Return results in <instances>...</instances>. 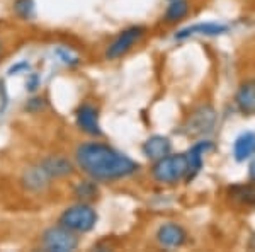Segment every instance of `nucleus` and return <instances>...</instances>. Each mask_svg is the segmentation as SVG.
I'll return each mask as SVG.
<instances>
[{
  "mask_svg": "<svg viewBox=\"0 0 255 252\" xmlns=\"http://www.w3.org/2000/svg\"><path fill=\"white\" fill-rule=\"evenodd\" d=\"M189 165L186 154L165 155L155 160L151 167V177L160 184H175L182 179H187Z\"/></svg>",
  "mask_w": 255,
  "mask_h": 252,
  "instance_id": "nucleus-2",
  "label": "nucleus"
},
{
  "mask_svg": "<svg viewBox=\"0 0 255 252\" xmlns=\"http://www.w3.org/2000/svg\"><path fill=\"white\" fill-rule=\"evenodd\" d=\"M75 119H77V126H79L84 133H87L90 136L102 135L101 123H99V109L96 106L89 104V102L80 104L75 113Z\"/></svg>",
  "mask_w": 255,
  "mask_h": 252,
  "instance_id": "nucleus-7",
  "label": "nucleus"
},
{
  "mask_svg": "<svg viewBox=\"0 0 255 252\" xmlns=\"http://www.w3.org/2000/svg\"><path fill=\"white\" fill-rule=\"evenodd\" d=\"M56 53H58V56L65 61V63H68V65H77V63H79V58H77V56H72L70 53H65L63 49H58Z\"/></svg>",
  "mask_w": 255,
  "mask_h": 252,
  "instance_id": "nucleus-21",
  "label": "nucleus"
},
{
  "mask_svg": "<svg viewBox=\"0 0 255 252\" xmlns=\"http://www.w3.org/2000/svg\"><path fill=\"white\" fill-rule=\"evenodd\" d=\"M14 12L24 20H31L36 15L34 0H15L14 2Z\"/></svg>",
  "mask_w": 255,
  "mask_h": 252,
  "instance_id": "nucleus-19",
  "label": "nucleus"
},
{
  "mask_svg": "<svg viewBox=\"0 0 255 252\" xmlns=\"http://www.w3.org/2000/svg\"><path fill=\"white\" fill-rule=\"evenodd\" d=\"M233 200L240 201L244 205L255 206V184H238L230 189Z\"/></svg>",
  "mask_w": 255,
  "mask_h": 252,
  "instance_id": "nucleus-17",
  "label": "nucleus"
},
{
  "mask_svg": "<svg viewBox=\"0 0 255 252\" xmlns=\"http://www.w3.org/2000/svg\"><path fill=\"white\" fill-rule=\"evenodd\" d=\"M143 155L150 160H158L162 157H165L170 154L172 150V143L167 136H162V135H153L143 143Z\"/></svg>",
  "mask_w": 255,
  "mask_h": 252,
  "instance_id": "nucleus-10",
  "label": "nucleus"
},
{
  "mask_svg": "<svg viewBox=\"0 0 255 252\" xmlns=\"http://www.w3.org/2000/svg\"><path fill=\"white\" fill-rule=\"evenodd\" d=\"M186 241H187V232L184 230L182 225L174 222L163 223L157 232V242L162 247H167V249L182 247Z\"/></svg>",
  "mask_w": 255,
  "mask_h": 252,
  "instance_id": "nucleus-8",
  "label": "nucleus"
},
{
  "mask_svg": "<svg viewBox=\"0 0 255 252\" xmlns=\"http://www.w3.org/2000/svg\"><path fill=\"white\" fill-rule=\"evenodd\" d=\"M228 31V27L223 24H216V22H206V24H194V26H189L186 29L179 31L175 34L177 39L189 38V36L194 34H204V36H216V34H223Z\"/></svg>",
  "mask_w": 255,
  "mask_h": 252,
  "instance_id": "nucleus-14",
  "label": "nucleus"
},
{
  "mask_svg": "<svg viewBox=\"0 0 255 252\" xmlns=\"http://www.w3.org/2000/svg\"><path fill=\"white\" fill-rule=\"evenodd\" d=\"M143 34H145V27L143 26L128 27V29L123 31L108 46V49H106V58L118 60V58H121V56H125L126 53L143 38Z\"/></svg>",
  "mask_w": 255,
  "mask_h": 252,
  "instance_id": "nucleus-6",
  "label": "nucleus"
},
{
  "mask_svg": "<svg viewBox=\"0 0 255 252\" xmlns=\"http://www.w3.org/2000/svg\"><path fill=\"white\" fill-rule=\"evenodd\" d=\"M249 249L250 251H255V234L250 237V241H249Z\"/></svg>",
  "mask_w": 255,
  "mask_h": 252,
  "instance_id": "nucleus-24",
  "label": "nucleus"
},
{
  "mask_svg": "<svg viewBox=\"0 0 255 252\" xmlns=\"http://www.w3.org/2000/svg\"><path fill=\"white\" fill-rule=\"evenodd\" d=\"M77 165L94 181H119L138 172L139 165L116 148L101 142L82 143L75 152Z\"/></svg>",
  "mask_w": 255,
  "mask_h": 252,
  "instance_id": "nucleus-1",
  "label": "nucleus"
},
{
  "mask_svg": "<svg viewBox=\"0 0 255 252\" xmlns=\"http://www.w3.org/2000/svg\"><path fill=\"white\" fill-rule=\"evenodd\" d=\"M24 184L31 191H43L49 183V176L41 167H32L24 174Z\"/></svg>",
  "mask_w": 255,
  "mask_h": 252,
  "instance_id": "nucleus-15",
  "label": "nucleus"
},
{
  "mask_svg": "<svg viewBox=\"0 0 255 252\" xmlns=\"http://www.w3.org/2000/svg\"><path fill=\"white\" fill-rule=\"evenodd\" d=\"M213 150V143L208 142V140H203V142H197L196 145L191 147V150L187 152V165H189V174H187V181H191L197 172L203 167V157L206 155V152Z\"/></svg>",
  "mask_w": 255,
  "mask_h": 252,
  "instance_id": "nucleus-11",
  "label": "nucleus"
},
{
  "mask_svg": "<svg viewBox=\"0 0 255 252\" xmlns=\"http://www.w3.org/2000/svg\"><path fill=\"white\" fill-rule=\"evenodd\" d=\"M189 9H191V5H189L187 0H172L170 5H168L165 10L163 20L168 24L179 22V20H182L189 14Z\"/></svg>",
  "mask_w": 255,
  "mask_h": 252,
  "instance_id": "nucleus-16",
  "label": "nucleus"
},
{
  "mask_svg": "<svg viewBox=\"0 0 255 252\" xmlns=\"http://www.w3.org/2000/svg\"><path fill=\"white\" fill-rule=\"evenodd\" d=\"M39 167L49 176V179L53 177H65L70 176L73 172V165L68 159L65 157H48L39 164Z\"/></svg>",
  "mask_w": 255,
  "mask_h": 252,
  "instance_id": "nucleus-12",
  "label": "nucleus"
},
{
  "mask_svg": "<svg viewBox=\"0 0 255 252\" xmlns=\"http://www.w3.org/2000/svg\"><path fill=\"white\" fill-rule=\"evenodd\" d=\"M216 126V111L213 106L203 104L196 107L191 114H189L186 125V133L189 136H204L209 135Z\"/></svg>",
  "mask_w": 255,
  "mask_h": 252,
  "instance_id": "nucleus-5",
  "label": "nucleus"
},
{
  "mask_svg": "<svg viewBox=\"0 0 255 252\" xmlns=\"http://www.w3.org/2000/svg\"><path fill=\"white\" fill-rule=\"evenodd\" d=\"M43 107H44V99H41V97L31 99V101L26 104V109L31 111V113H38V111H41Z\"/></svg>",
  "mask_w": 255,
  "mask_h": 252,
  "instance_id": "nucleus-20",
  "label": "nucleus"
},
{
  "mask_svg": "<svg viewBox=\"0 0 255 252\" xmlns=\"http://www.w3.org/2000/svg\"><path fill=\"white\" fill-rule=\"evenodd\" d=\"M73 194L77 196V200L82 201V203H87V201H92L94 198H97V186L92 181H80L79 184L73 189Z\"/></svg>",
  "mask_w": 255,
  "mask_h": 252,
  "instance_id": "nucleus-18",
  "label": "nucleus"
},
{
  "mask_svg": "<svg viewBox=\"0 0 255 252\" xmlns=\"http://www.w3.org/2000/svg\"><path fill=\"white\" fill-rule=\"evenodd\" d=\"M235 104L238 111L245 116L255 114V78L242 82L235 94Z\"/></svg>",
  "mask_w": 255,
  "mask_h": 252,
  "instance_id": "nucleus-9",
  "label": "nucleus"
},
{
  "mask_svg": "<svg viewBox=\"0 0 255 252\" xmlns=\"http://www.w3.org/2000/svg\"><path fill=\"white\" fill-rule=\"evenodd\" d=\"M38 85H39V77L36 75V73H32V75L29 77V80H27V89L32 92V90L38 89Z\"/></svg>",
  "mask_w": 255,
  "mask_h": 252,
  "instance_id": "nucleus-22",
  "label": "nucleus"
},
{
  "mask_svg": "<svg viewBox=\"0 0 255 252\" xmlns=\"http://www.w3.org/2000/svg\"><path fill=\"white\" fill-rule=\"evenodd\" d=\"M255 155V133L252 131H245L242 133L233 143V157L238 162L250 159Z\"/></svg>",
  "mask_w": 255,
  "mask_h": 252,
  "instance_id": "nucleus-13",
  "label": "nucleus"
},
{
  "mask_svg": "<svg viewBox=\"0 0 255 252\" xmlns=\"http://www.w3.org/2000/svg\"><path fill=\"white\" fill-rule=\"evenodd\" d=\"M0 51H2V43H0Z\"/></svg>",
  "mask_w": 255,
  "mask_h": 252,
  "instance_id": "nucleus-25",
  "label": "nucleus"
},
{
  "mask_svg": "<svg viewBox=\"0 0 255 252\" xmlns=\"http://www.w3.org/2000/svg\"><path fill=\"white\" fill-rule=\"evenodd\" d=\"M249 177H250V181H254V183H255V157H254V160L249 165Z\"/></svg>",
  "mask_w": 255,
  "mask_h": 252,
  "instance_id": "nucleus-23",
  "label": "nucleus"
},
{
  "mask_svg": "<svg viewBox=\"0 0 255 252\" xmlns=\"http://www.w3.org/2000/svg\"><path fill=\"white\" fill-rule=\"evenodd\" d=\"M58 223L61 227H65V229L72 230V232H75V234H87L96 227L97 213L92 206L80 201V203L65 210V212L60 215Z\"/></svg>",
  "mask_w": 255,
  "mask_h": 252,
  "instance_id": "nucleus-3",
  "label": "nucleus"
},
{
  "mask_svg": "<svg viewBox=\"0 0 255 252\" xmlns=\"http://www.w3.org/2000/svg\"><path fill=\"white\" fill-rule=\"evenodd\" d=\"M41 244L46 251L55 252H68L75 251L79 247V237L75 232L61 227L60 223L56 227H49L44 230L43 237H41Z\"/></svg>",
  "mask_w": 255,
  "mask_h": 252,
  "instance_id": "nucleus-4",
  "label": "nucleus"
}]
</instances>
